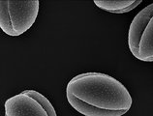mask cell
Returning <instances> with one entry per match:
<instances>
[{"instance_id":"1","label":"cell","mask_w":153,"mask_h":116,"mask_svg":"<svg viewBox=\"0 0 153 116\" xmlns=\"http://www.w3.org/2000/svg\"><path fill=\"white\" fill-rule=\"evenodd\" d=\"M69 105L84 116H122L130 110L133 100L127 88L110 75L83 73L66 86Z\"/></svg>"},{"instance_id":"2","label":"cell","mask_w":153,"mask_h":116,"mask_svg":"<svg viewBox=\"0 0 153 116\" xmlns=\"http://www.w3.org/2000/svg\"><path fill=\"white\" fill-rule=\"evenodd\" d=\"M39 8V0H1L0 28L11 37L25 34L37 19Z\"/></svg>"},{"instance_id":"3","label":"cell","mask_w":153,"mask_h":116,"mask_svg":"<svg viewBox=\"0 0 153 116\" xmlns=\"http://www.w3.org/2000/svg\"><path fill=\"white\" fill-rule=\"evenodd\" d=\"M127 41L135 58L153 62V3L135 16L129 26Z\"/></svg>"},{"instance_id":"4","label":"cell","mask_w":153,"mask_h":116,"mask_svg":"<svg viewBox=\"0 0 153 116\" xmlns=\"http://www.w3.org/2000/svg\"><path fill=\"white\" fill-rule=\"evenodd\" d=\"M5 116H57L52 103L36 90H25L4 103Z\"/></svg>"},{"instance_id":"5","label":"cell","mask_w":153,"mask_h":116,"mask_svg":"<svg viewBox=\"0 0 153 116\" xmlns=\"http://www.w3.org/2000/svg\"><path fill=\"white\" fill-rule=\"evenodd\" d=\"M140 3L142 0H94V4L99 9L114 14L128 13Z\"/></svg>"}]
</instances>
